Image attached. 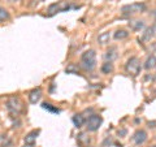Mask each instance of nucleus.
<instances>
[{"mask_svg": "<svg viewBox=\"0 0 156 147\" xmlns=\"http://www.w3.org/2000/svg\"><path fill=\"white\" fill-rule=\"evenodd\" d=\"M81 65L86 70H92L96 66V53L94 50H89L82 53L81 56Z\"/></svg>", "mask_w": 156, "mask_h": 147, "instance_id": "f257e3e1", "label": "nucleus"}, {"mask_svg": "<svg viewBox=\"0 0 156 147\" xmlns=\"http://www.w3.org/2000/svg\"><path fill=\"white\" fill-rule=\"evenodd\" d=\"M22 102L20 100V98L13 96L7 102V109L12 116H18L22 112Z\"/></svg>", "mask_w": 156, "mask_h": 147, "instance_id": "f03ea898", "label": "nucleus"}, {"mask_svg": "<svg viewBox=\"0 0 156 147\" xmlns=\"http://www.w3.org/2000/svg\"><path fill=\"white\" fill-rule=\"evenodd\" d=\"M140 68H142L140 66V60L138 57H135V56L130 57L128 60V63H126V65H125L126 72H128L129 74H131V76H138L139 72H140Z\"/></svg>", "mask_w": 156, "mask_h": 147, "instance_id": "7ed1b4c3", "label": "nucleus"}, {"mask_svg": "<svg viewBox=\"0 0 156 147\" xmlns=\"http://www.w3.org/2000/svg\"><path fill=\"white\" fill-rule=\"evenodd\" d=\"M146 9V5L143 3H133V4H128L121 8V12L124 14H135V13H140Z\"/></svg>", "mask_w": 156, "mask_h": 147, "instance_id": "20e7f679", "label": "nucleus"}, {"mask_svg": "<svg viewBox=\"0 0 156 147\" xmlns=\"http://www.w3.org/2000/svg\"><path fill=\"white\" fill-rule=\"evenodd\" d=\"M101 122H103L101 116H99V115H91L89 119L86 120V128H87V130H90V131H96L98 129L100 128Z\"/></svg>", "mask_w": 156, "mask_h": 147, "instance_id": "39448f33", "label": "nucleus"}, {"mask_svg": "<svg viewBox=\"0 0 156 147\" xmlns=\"http://www.w3.org/2000/svg\"><path fill=\"white\" fill-rule=\"evenodd\" d=\"M69 8L70 7L66 2H58V3H55V4H51V5L48 7V13L55 14L57 12H66Z\"/></svg>", "mask_w": 156, "mask_h": 147, "instance_id": "423d86ee", "label": "nucleus"}, {"mask_svg": "<svg viewBox=\"0 0 156 147\" xmlns=\"http://www.w3.org/2000/svg\"><path fill=\"white\" fill-rule=\"evenodd\" d=\"M146 139H147V133L144 130H136L133 135V141L135 142V145H143Z\"/></svg>", "mask_w": 156, "mask_h": 147, "instance_id": "0eeeda50", "label": "nucleus"}, {"mask_svg": "<svg viewBox=\"0 0 156 147\" xmlns=\"http://www.w3.org/2000/svg\"><path fill=\"white\" fill-rule=\"evenodd\" d=\"M41 98H42V90L39 89V87L29 92V100H30L31 104H37V103L41 100Z\"/></svg>", "mask_w": 156, "mask_h": 147, "instance_id": "6e6552de", "label": "nucleus"}, {"mask_svg": "<svg viewBox=\"0 0 156 147\" xmlns=\"http://www.w3.org/2000/svg\"><path fill=\"white\" fill-rule=\"evenodd\" d=\"M38 134H39V130H33V131H30V133H29V134L25 137V145L33 146L34 143H35Z\"/></svg>", "mask_w": 156, "mask_h": 147, "instance_id": "1a4fd4ad", "label": "nucleus"}, {"mask_svg": "<svg viewBox=\"0 0 156 147\" xmlns=\"http://www.w3.org/2000/svg\"><path fill=\"white\" fill-rule=\"evenodd\" d=\"M116 57H117V48H116V47H111L109 50L105 52V55H104L105 60H107V61H111V63L113 61Z\"/></svg>", "mask_w": 156, "mask_h": 147, "instance_id": "9d476101", "label": "nucleus"}, {"mask_svg": "<svg viewBox=\"0 0 156 147\" xmlns=\"http://www.w3.org/2000/svg\"><path fill=\"white\" fill-rule=\"evenodd\" d=\"M129 26L131 27V30L139 31L140 29L144 27V21H142V20H135V21H130V22H129Z\"/></svg>", "mask_w": 156, "mask_h": 147, "instance_id": "9b49d317", "label": "nucleus"}, {"mask_svg": "<svg viewBox=\"0 0 156 147\" xmlns=\"http://www.w3.org/2000/svg\"><path fill=\"white\" fill-rule=\"evenodd\" d=\"M111 41V33L109 31H105V33H101L99 37H98V42L100 45H108Z\"/></svg>", "mask_w": 156, "mask_h": 147, "instance_id": "f8f14e48", "label": "nucleus"}, {"mask_svg": "<svg viewBox=\"0 0 156 147\" xmlns=\"http://www.w3.org/2000/svg\"><path fill=\"white\" fill-rule=\"evenodd\" d=\"M144 68L146 69H154V68H156V56L155 55H151L147 60H146Z\"/></svg>", "mask_w": 156, "mask_h": 147, "instance_id": "ddd939ff", "label": "nucleus"}, {"mask_svg": "<svg viewBox=\"0 0 156 147\" xmlns=\"http://www.w3.org/2000/svg\"><path fill=\"white\" fill-rule=\"evenodd\" d=\"M72 120H73V124H74V126H77V128H81V126L86 122L82 115H74Z\"/></svg>", "mask_w": 156, "mask_h": 147, "instance_id": "4468645a", "label": "nucleus"}, {"mask_svg": "<svg viewBox=\"0 0 156 147\" xmlns=\"http://www.w3.org/2000/svg\"><path fill=\"white\" fill-rule=\"evenodd\" d=\"M101 72L104 73V74H109V73L113 72V64H112L111 61H105L103 65H101Z\"/></svg>", "mask_w": 156, "mask_h": 147, "instance_id": "2eb2a0df", "label": "nucleus"}, {"mask_svg": "<svg viewBox=\"0 0 156 147\" xmlns=\"http://www.w3.org/2000/svg\"><path fill=\"white\" fill-rule=\"evenodd\" d=\"M115 39H117V41H121V39H125V38H128L129 37V33L126 31V30H117L116 33H115Z\"/></svg>", "mask_w": 156, "mask_h": 147, "instance_id": "dca6fc26", "label": "nucleus"}, {"mask_svg": "<svg viewBox=\"0 0 156 147\" xmlns=\"http://www.w3.org/2000/svg\"><path fill=\"white\" fill-rule=\"evenodd\" d=\"M42 107H43L44 109H47V111L53 112V113H60V109H58V108H55V107H52V104H50V103H43Z\"/></svg>", "mask_w": 156, "mask_h": 147, "instance_id": "f3484780", "label": "nucleus"}, {"mask_svg": "<svg viewBox=\"0 0 156 147\" xmlns=\"http://www.w3.org/2000/svg\"><path fill=\"white\" fill-rule=\"evenodd\" d=\"M8 18H9V13L7 12V9H4V8L0 7V22L7 21Z\"/></svg>", "mask_w": 156, "mask_h": 147, "instance_id": "a211bd4d", "label": "nucleus"}, {"mask_svg": "<svg viewBox=\"0 0 156 147\" xmlns=\"http://www.w3.org/2000/svg\"><path fill=\"white\" fill-rule=\"evenodd\" d=\"M154 147H156V146H154Z\"/></svg>", "mask_w": 156, "mask_h": 147, "instance_id": "6ab92c4d", "label": "nucleus"}]
</instances>
